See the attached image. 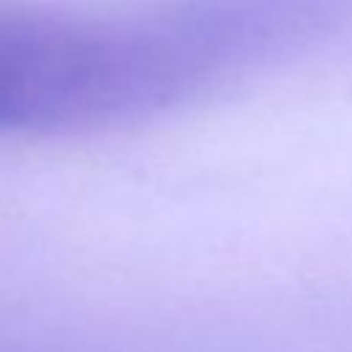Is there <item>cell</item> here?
<instances>
[{
  "mask_svg": "<svg viewBox=\"0 0 352 352\" xmlns=\"http://www.w3.org/2000/svg\"><path fill=\"white\" fill-rule=\"evenodd\" d=\"M198 28H110L0 14V129L102 121L165 102L214 47Z\"/></svg>",
  "mask_w": 352,
  "mask_h": 352,
  "instance_id": "cell-1",
  "label": "cell"
}]
</instances>
